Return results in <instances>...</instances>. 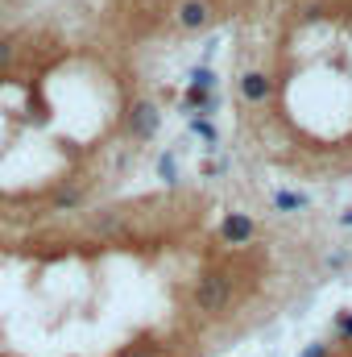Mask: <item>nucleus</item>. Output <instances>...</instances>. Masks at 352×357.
<instances>
[{"label": "nucleus", "instance_id": "nucleus-1", "mask_svg": "<svg viewBox=\"0 0 352 357\" xmlns=\"http://www.w3.org/2000/svg\"><path fill=\"white\" fill-rule=\"evenodd\" d=\"M228 299H232V274H224V270H203V274L195 278V307H199V312L216 316V312L228 307Z\"/></svg>", "mask_w": 352, "mask_h": 357}, {"label": "nucleus", "instance_id": "nucleus-2", "mask_svg": "<svg viewBox=\"0 0 352 357\" xmlns=\"http://www.w3.org/2000/svg\"><path fill=\"white\" fill-rule=\"evenodd\" d=\"M158 125H162L158 104L154 100H133V108H129V137L133 142H150L158 133Z\"/></svg>", "mask_w": 352, "mask_h": 357}, {"label": "nucleus", "instance_id": "nucleus-3", "mask_svg": "<svg viewBox=\"0 0 352 357\" xmlns=\"http://www.w3.org/2000/svg\"><path fill=\"white\" fill-rule=\"evenodd\" d=\"M175 25L186 29V33L207 29V25H211V4H207V0H182L175 8Z\"/></svg>", "mask_w": 352, "mask_h": 357}, {"label": "nucleus", "instance_id": "nucleus-4", "mask_svg": "<svg viewBox=\"0 0 352 357\" xmlns=\"http://www.w3.org/2000/svg\"><path fill=\"white\" fill-rule=\"evenodd\" d=\"M220 237H224L228 245H249V241L257 237V225H253V216H245V212H228V216L220 220Z\"/></svg>", "mask_w": 352, "mask_h": 357}, {"label": "nucleus", "instance_id": "nucleus-5", "mask_svg": "<svg viewBox=\"0 0 352 357\" xmlns=\"http://www.w3.org/2000/svg\"><path fill=\"white\" fill-rule=\"evenodd\" d=\"M129 212L125 208H108V212H95L88 220V229L91 233H99V237H120V233H129Z\"/></svg>", "mask_w": 352, "mask_h": 357}, {"label": "nucleus", "instance_id": "nucleus-6", "mask_svg": "<svg viewBox=\"0 0 352 357\" xmlns=\"http://www.w3.org/2000/svg\"><path fill=\"white\" fill-rule=\"evenodd\" d=\"M269 91H273V84H269L265 71H245V75H241V96H245L249 104H265Z\"/></svg>", "mask_w": 352, "mask_h": 357}, {"label": "nucleus", "instance_id": "nucleus-7", "mask_svg": "<svg viewBox=\"0 0 352 357\" xmlns=\"http://www.w3.org/2000/svg\"><path fill=\"white\" fill-rule=\"evenodd\" d=\"M273 208L278 212H303V208H311V195H303V191H273Z\"/></svg>", "mask_w": 352, "mask_h": 357}, {"label": "nucleus", "instance_id": "nucleus-8", "mask_svg": "<svg viewBox=\"0 0 352 357\" xmlns=\"http://www.w3.org/2000/svg\"><path fill=\"white\" fill-rule=\"evenodd\" d=\"M191 133H199L207 146L216 142V129H211V121H207V116H191Z\"/></svg>", "mask_w": 352, "mask_h": 357}, {"label": "nucleus", "instance_id": "nucleus-9", "mask_svg": "<svg viewBox=\"0 0 352 357\" xmlns=\"http://www.w3.org/2000/svg\"><path fill=\"white\" fill-rule=\"evenodd\" d=\"M79 199H83V191H79V187H71V191H58V195H54V208H75Z\"/></svg>", "mask_w": 352, "mask_h": 357}, {"label": "nucleus", "instance_id": "nucleus-10", "mask_svg": "<svg viewBox=\"0 0 352 357\" xmlns=\"http://www.w3.org/2000/svg\"><path fill=\"white\" fill-rule=\"evenodd\" d=\"M158 175L166 178V183H175V175H178V162H175V154H162V158H158Z\"/></svg>", "mask_w": 352, "mask_h": 357}, {"label": "nucleus", "instance_id": "nucleus-11", "mask_svg": "<svg viewBox=\"0 0 352 357\" xmlns=\"http://www.w3.org/2000/svg\"><path fill=\"white\" fill-rule=\"evenodd\" d=\"M336 337L340 341H352V312H340L336 316Z\"/></svg>", "mask_w": 352, "mask_h": 357}, {"label": "nucleus", "instance_id": "nucleus-12", "mask_svg": "<svg viewBox=\"0 0 352 357\" xmlns=\"http://www.w3.org/2000/svg\"><path fill=\"white\" fill-rule=\"evenodd\" d=\"M298 357H332V349H328L323 341H315V345H307V349H303Z\"/></svg>", "mask_w": 352, "mask_h": 357}, {"label": "nucleus", "instance_id": "nucleus-13", "mask_svg": "<svg viewBox=\"0 0 352 357\" xmlns=\"http://www.w3.org/2000/svg\"><path fill=\"white\" fill-rule=\"evenodd\" d=\"M8 63H13V42H8V38H0V71H4Z\"/></svg>", "mask_w": 352, "mask_h": 357}, {"label": "nucleus", "instance_id": "nucleus-14", "mask_svg": "<svg viewBox=\"0 0 352 357\" xmlns=\"http://www.w3.org/2000/svg\"><path fill=\"white\" fill-rule=\"evenodd\" d=\"M340 225H344V229H352V212H344V216H340Z\"/></svg>", "mask_w": 352, "mask_h": 357}, {"label": "nucleus", "instance_id": "nucleus-15", "mask_svg": "<svg viewBox=\"0 0 352 357\" xmlns=\"http://www.w3.org/2000/svg\"><path fill=\"white\" fill-rule=\"evenodd\" d=\"M125 357H154V354H145V349H133V354H125Z\"/></svg>", "mask_w": 352, "mask_h": 357}]
</instances>
